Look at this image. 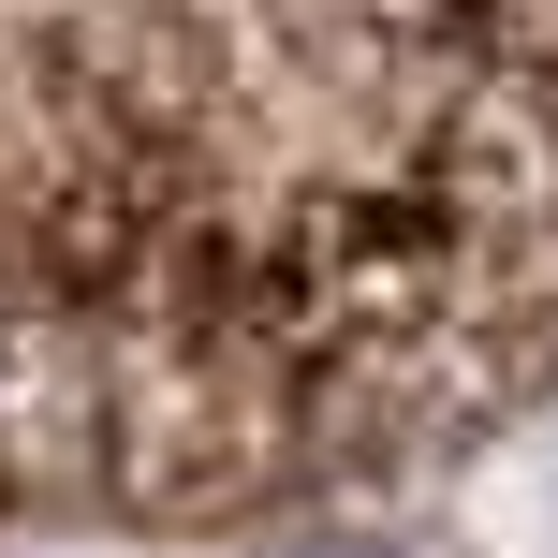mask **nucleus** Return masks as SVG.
<instances>
[{"instance_id": "nucleus-2", "label": "nucleus", "mask_w": 558, "mask_h": 558, "mask_svg": "<svg viewBox=\"0 0 558 558\" xmlns=\"http://www.w3.org/2000/svg\"><path fill=\"white\" fill-rule=\"evenodd\" d=\"M265 558H397V544H265Z\"/></svg>"}, {"instance_id": "nucleus-1", "label": "nucleus", "mask_w": 558, "mask_h": 558, "mask_svg": "<svg viewBox=\"0 0 558 558\" xmlns=\"http://www.w3.org/2000/svg\"><path fill=\"white\" fill-rule=\"evenodd\" d=\"M558 383V0H0V514L235 530Z\"/></svg>"}]
</instances>
